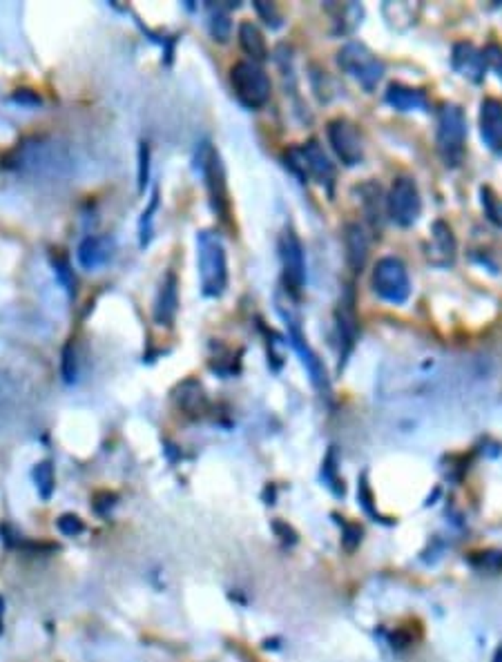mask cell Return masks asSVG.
<instances>
[{
	"instance_id": "1",
	"label": "cell",
	"mask_w": 502,
	"mask_h": 662,
	"mask_svg": "<svg viewBox=\"0 0 502 662\" xmlns=\"http://www.w3.org/2000/svg\"><path fill=\"white\" fill-rule=\"evenodd\" d=\"M197 266H199V281L206 297H221L228 286V259L226 248L221 239L204 230L197 237Z\"/></svg>"
},
{
	"instance_id": "2",
	"label": "cell",
	"mask_w": 502,
	"mask_h": 662,
	"mask_svg": "<svg viewBox=\"0 0 502 662\" xmlns=\"http://www.w3.org/2000/svg\"><path fill=\"white\" fill-rule=\"evenodd\" d=\"M12 165L18 172L45 176V174H58L60 169L69 165V158L52 140L32 138V140H25L23 145H18L12 158Z\"/></svg>"
},
{
	"instance_id": "3",
	"label": "cell",
	"mask_w": 502,
	"mask_h": 662,
	"mask_svg": "<svg viewBox=\"0 0 502 662\" xmlns=\"http://www.w3.org/2000/svg\"><path fill=\"white\" fill-rule=\"evenodd\" d=\"M438 152L447 167H458L465 160L467 118L458 105H442L438 112Z\"/></svg>"
},
{
	"instance_id": "4",
	"label": "cell",
	"mask_w": 502,
	"mask_h": 662,
	"mask_svg": "<svg viewBox=\"0 0 502 662\" xmlns=\"http://www.w3.org/2000/svg\"><path fill=\"white\" fill-rule=\"evenodd\" d=\"M235 96L248 109H259L270 100V78L253 60H241L230 69Z\"/></svg>"
},
{
	"instance_id": "5",
	"label": "cell",
	"mask_w": 502,
	"mask_h": 662,
	"mask_svg": "<svg viewBox=\"0 0 502 662\" xmlns=\"http://www.w3.org/2000/svg\"><path fill=\"white\" fill-rule=\"evenodd\" d=\"M337 65L341 72L353 76L366 92H373L384 76V63L361 43H346L341 47L337 52Z\"/></svg>"
},
{
	"instance_id": "6",
	"label": "cell",
	"mask_w": 502,
	"mask_h": 662,
	"mask_svg": "<svg viewBox=\"0 0 502 662\" xmlns=\"http://www.w3.org/2000/svg\"><path fill=\"white\" fill-rule=\"evenodd\" d=\"M373 293L388 304H404L411 295V281L404 264L395 257L379 259L370 275Z\"/></svg>"
},
{
	"instance_id": "7",
	"label": "cell",
	"mask_w": 502,
	"mask_h": 662,
	"mask_svg": "<svg viewBox=\"0 0 502 662\" xmlns=\"http://www.w3.org/2000/svg\"><path fill=\"white\" fill-rule=\"evenodd\" d=\"M386 210H388L391 221H395L402 228H409L415 223L422 212V199L413 178L400 176L393 181L386 196Z\"/></svg>"
},
{
	"instance_id": "8",
	"label": "cell",
	"mask_w": 502,
	"mask_h": 662,
	"mask_svg": "<svg viewBox=\"0 0 502 662\" xmlns=\"http://www.w3.org/2000/svg\"><path fill=\"white\" fill-rule=\"evenodd\" d=\"M279 257L284 266V284L290 293L299 295L306 286V255L299 237L293 230H286L279 239Z\"/></svg>"
},
{
	"instance_id": "9",
	"label": "cell",
	"mask_w": 502,
	"mask_h": 662,
	"mask_svg": "<svg viewBox=\"0 0 502 662\" xmlns=\"http://www.w3.org/2000/svg\"><path fill=\"white\" fill-rule=\"evenodd\" d=\"M326 132H328L330 145H333L341 163L348 167L361 163V158H364V145H361V136L357 132V127L350 123L348 118H333L328 123Z\"/></svg>"
},
{
	"instance_id": "10",
	"label": "cell",
	"mask_w": 502,
	"mask_h": 662,
	"mask_svg": "<svg viewBox=\"0 0 502 662\" xmlns=\"http://www.w3.org/2000/svg\"><path fill=\"white\" fill-rule=\"evenodd\" d=\"M281 315H284V319H286L290 344H293V348L297 350V355L301 357V364H304V368L308 370L313 384L321 390V393H328V388H330L328 373H326L324 364H321V359L315 355V350L308 346V341H306L304 333H301V328H299V321L293 319L290 315H286V313H281Z\"/></svg>"
},
{
	"instance_id": "11",
	"label": "cell",
	"mask_w": 502,
	"mask_h": 662,
	"mask_svg": "<svg viewBox=\"0 0 502 662\" xmlns=\"http://www.w3.org/2000/svg\"><path fill=\"white\" fill-rule=\"evenodd\" d=\"M204 178H206L210 205H213L215 214L221 219H228L230 201H228V185H226V169L217 149H208V156L204 158Z\"/></svg>"
},
{
	"instance_id": "12",
	"label": "cell",
	"mask_w": 502,
	"mask_h": 662,
	"mask_svg": "<svg viewBox=\"0 0 502 662\" xmlns=\"http://www.w3.org/2000/svg\"><path fill=\"white\" fill-rule=\"evenodd\" d=\"M301 152V160H304V169H306V178H313L315 183L319 185H326L328 190L333 187V181H335V165L330 163L328 154L324 152V147H321L317 140H308L299 147Z\"/></svg>"
},
{
	"instance_id": "13",
	"label": "cell",
	"mask_w": 502,
	"mask_h": 662,
	"mask_svg": "<svg viewBox=\"0 0 502 662\" xmlns=\"http://www.w3.org/2000/svg\"><path fill=\"white\" fill-rule=\"evenodd\" d=\"M480 134L491 152H502V103L498 98H485L480 103Z\"/></svg>"
},
{
	"instance_id": "14",
	"label": "cell",
	"mask_w": 502,
	"mask_h": 662,
	"mask_svg": "<svg viewBox=\"0 0 502 662\" xmlns=\"http://www.w3.org/2000/svg\"><path fill=\"white\" fill-rule=\"evenodd\" d=\"M114 255V239L107 235L85 237L76 250V259L83 270H96L105 266Z\"/></svg>"
},
{
	"instance_id": "15",
	"label": "cell",
	"mask_w": 502,
	"mask_h": 662,
	"mask_svg": "<svg viewBox=\"0 0 502 662\" xmlns=\"http://www.w3.org/2000/svg\"><path fill=\"white\" fill-rule=\"evenodd\" d=\"M451 65H454L458 74L474 80V83H482V78H485V72H487L485 52H480V49H476L471 43H458L454 47Z\"/></svg>"
},
{
	"instance_id": "16",
	"label": "cell",
	"mask_w": 502,
	"mask_h": 662,
	"mask_svg": "<svg viewBox=\"0 0 502 662\" xmlns=\"http://www.w3.org/2000/svg\"><path fill=\"white\" fill-rule=\"evenodd\" d=\"M179 310V281L174 273H168L159 286L154 299V321L159 326H172Z\"/></svg>"
},
{
	"instance_id": "17",
	"label": "cell",
	"mask_w": 502,
	"mask_h": 662,
	"mask_svg": "<svg viewBox=\"0 0 502 662\" xmlns=\"http://www.w3.org/2000/svg\"><path fill=\"white\" fill-rule=\"evenodd\" d=\"M344 246H346V261H348V268L353 270V273H361L366 266V259H368V235L366 230L361 228L359 223H348L346 226V232H344Z\"/></svg>"
},
{
	"instance_id": "18",
	"label": "cell",
	"mask_w": 502,
	"mask_h": 662,
	"mask_svg": "<svg viewBox=\"0 0 502 662\" xmlns=\"http://www.w3.org/2000/svg\"><path fill=\"white\" fill-rule=\"evenodd\" d=\"M429 259L440 266L454 264V259H456V237L445 221H436L433 228H431Z\"/></svg>"
},
{
	"instance_id": "19",
	"label": "cell",
	"mask_w": 502,
	"mask_h": 662,
	"mask_svg": "<svg viewBox=\"0 0 502 662\" xmlns=\"http://www.w3.org/2000/svg\"><path fill=\"white\" fill-rule=\"evenodd\" d=\"M337 328H339V339L344 348H341V357L350 353V348L355 344L357 337V315H355V299L353 290H348L346 297H341L339 308H337Z\"/></svg>"
},
{
	"instance_id": "20",
	"label": "cell",
	"mask_w": 502,
	"mask_h": 662,
	"mask_svg": "<svg viewBox=\"0 0 502 662\" xmlns=\"http://www.w3.org/2000/svg\"><path fill=\"white\" fill-rule=\"evenodd\" d=\"M386 103L391 107H395L397 112H413V109H424L429 107L427 94L422 89L402 85V83H391L386 89Z\"/></svg>"
},
{
	"instance_id": "21",
	"label": "cell",
	"mask_w": 502,
	"mask_h": 662,
	"mask_svg": "<svg viewBox=\"0 0 502 662\" xmlns=\"http://www.w3.org/2000/svg\"><path fill=\"white\" fill-rule=\"evenodd\" d=\"M239 45L241 49L253 58V63H261V60L268 58V47H266V38L261 34V29L255 23H241L239 25Z\"/></svg>"
},
{
	"instance_id": "22",
	"label": "cell",
	"mask_w": 502,
	"mask_h": 662,
	"mask_svg": "<svg viewBox=\"0 0 502 662\" xmlns=\"http://www.w3.org/2000/svg\"><path fill=\"white\" fill-rule=\"evenodd\" d=\"M177 397H179L181 408L188 410V413H201L204 406H206L204 388H201V384H197V381H192V379H188L186 384L179 388Z\"/></svg>"
},
{
	"instance_id": "23",
	"label": "cell",
	"mask_w": 502,
	"mask_h": 662,
	"mask_svg": "<svg viewBox=\"0 0 502 662\" xmlns=\"http://www.w3.org/2000/svg\"><path fill=\"white\" fill-rule=\"evenodd\" d=\"M208 29H210V36L219 43H228L230 38V32H233V23H230V16L224 7H213V12H210V20H208Z\"/></svg>"
},
{
	"instance_id": "24",
	"label": "cell",
	"mask_w": 502,
	"mask_h": 662,
	"mask_svg": "<svg viewBox=\"0 0 502 662\" xmlns=\"http://www.w3.org/2000/svg\"><path fill=\"white\" fill-rule=\"evenodd\" d=\"M482 208H485V214L491 223L502 228V201L494 194L491 187H482Z\"/></svg>"
},
{
	"instance_id": "25",
	"label": "cell",
	"mask_w": 502,
	"mask_h": 662,
	"mask_svg": "<svg viewBox=\"0 0 502 662\" xmlns=\"http://www.w3.org/2000/svg\"><path fill=\"white\" fill-rule=\"evenodd\" d=\"M150 178V147L147 143H141L138 147V190H145Z\"/></svg>"
},
{
	"instance_id": "26",
	"label": "cell",
	"mask_w": 502,
	"mask_h": 662,
	"mask_svg": "<svg viewBox=\"0 0 502 662\" xmlns=\"http://www.w3.org/2000/svg\"><path fill=\"white\" fill-rule=\"evenodd\" d=\"M255 9H257V14L264 18L270 27H279V25H281V16H279V12H277L275 5L261 3V0H259V3H255Z\"/></svg>"
},
{
	"instance_id": "27",
	"label": "cell",
	"mask_w": 502,
	"mask_h": 662,
	"mask_svg": "<svg viewBox=\"0 0 502 662\" xmlns=\"http://www.w3.org/2000/svg\"><path fill=\"white\" fill-rule=\"evenodd\" d=\"M54 268H56V275L60 277V281H63L65 288L69 290V295L76 293V279H74V275H72V273H69L67 261H63V259L54 261Z\"/></svg>"
},
{
	"instance_id": "28",
	"label": "cell",
	"mask_w": 502,
	"mask_h": 662,
	"mask_svg": "<svg viewBox=\"0 0 502 662\" xmlns=\"http://www.w3.org/2000/svg\"><path fill=\"white\" fill-rule=\"evenodd\" d=\"M76 375H78V368H76V353L72 350V346H67V348H65V353H63V377H65L67 381H74V379H76Z\"/></svg>"
},
{
	"instance_id": "29",
	"label": "cell",
	"mask_w": 502,
	"mask_h": 662,
	"mask_svg": "<svg viewBox=\"0 0 502 662\" xmlns=\"http://www.w3.org/2000/svg\"><path fill=\"white\" fill-rule=\"evenodd\" d=\"M485 58H487V65L494 67L498 72V76L502 78V49L496 47V45H489L485 49Z\"/></svg>"
}]
</instances>
